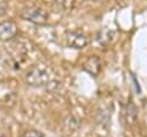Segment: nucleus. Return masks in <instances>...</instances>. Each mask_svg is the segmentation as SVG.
I'll use <instances>...</instances> for the list:
<instances>
[{"mask_svg":"<svg viewBox=\"0 0 147 137\" xmlns=\"http://www.w3.org/2000/svg\"><path fill=\"white\" fill-rule=\"evenodd\" d=\"M84 69L92 74L93 76H96L100 73L101 69V63L96 56H91L87 59V61L84 63Z\"/></svg>","mask_w":147,"mask_h":137,"instance_id":"obj_6","label":"nucleus"},{"mask_svg":"<svg viewBox=\"0 0 147 137\" xmlns=\"http://www.w3.org/2000/svg\"><path fill=\"white\" fill-rule=\"evenodd\" d=\"M20 137H45V135L36 129H29V130H24Z\"/></svg>","mask_w":147,"mask_h":137,"instance_id":"obj_7","label":"nucleus"},{"mask_svg":"<svg viewBox=\"0 0 147 137\" xmlns=\"http://www.w3.org/2000/svg\"><path fill=\"white\" fill-rule=\"evenodd\" d=\"M0 137H6V136H5V135H3V134L0 131Z\"/></svg>","mask_w":147,"mask_h":137,"instance_id":"obj_11","label":"nucleus"},{"mask_svg":"<svg viewBox=\"0 0 147 137\" xmlns=\"http://www.w3.org/2000/svg\"><path fill=\"white\" fill-rule=\"evenodd\" d=\"M25 82L28 85L33 87L47 86L49 85V75L44 68L34 66L28 70L25 75Z\"/></svg>","mask_w":147,"mask_h":137,"instance_id":"obj_1","label":"nucleus"},{"mask_svg":"<svg viewBox=\"0 0 147 137\" xmlns=\"http://www.w3.org/2000/svg\"><path fill=\"white\" fill-rule=\"evenodd\" d=\"M132 79L134 81V84H136V90H137V92H140V86H139V82H137V81H136V77H134V75H132Z\"/></svg>","mask_w":147,"mask_h":137,"instance_id":"obj_10","label":"nucleus"},{"mask_svg":"<svg viewBox=\"0 0 147 137\" xmlns=\"http://www.w3.org/2000/svg\"><path fill=\"white\" fill-rule=\"evenodd\" d=\"M65 39L68 45L76 50L84 48L88 44V38L84 33L78 31H68L65 35Z\"/></svg>","mask_w":147,"mask_h":137,"instance_id":"obj_3","label":"nucleus"},{"mask_svg":"<svg viewBox=\"0 0 147 137\" xmlns=\"http://www.w3.org/2000/svg\"><path fill=\"white\" fill-rule=\"evenodd\" d=\"M7 10V2L5 0H0V16L3 15Z\"/></svg>","mask_w":147,"mask_h":137,"instance_id":"obj_9","label":"nucleus"},{"mask_svg":"<svg viewBox=\"0 0 147 137\" xmlns=\"http://www.w3.org/2000/svg\"><path fill=\"white\" fill-rule=\"evenodd\" d=\"M21 16L37 25H44L47 22V13L40 7H28L22 10Z\"/></svg>","mask_w":147,"mask_h":137,"instance_id":"obj_2","label":"nucleus"},{"mask_svg":"<svg viewBox=\"0 0 147 137\" xmlns=\"http://www.w3.org/2000/svg\"><path fill=\"white\" fill-rule=\"evenodd\" d=\"M17 33V26L13 21L0 22V41H8Z\"/></svg>","mask_w":147,"mask_h":137,"instance_id":"obj_4","label":"nucleus"},{"mask_svg":"<svg viewBox=\"0 0 147 137\" xmlns=\"http://www.w3.org/2000/svg\"><path fill=\"white\" fill-rule=\"evenodd\" d=\"M137 115H138V109L137 106L134 105V102L132 100H130L127 102V105L124 108V116H125V121L127 124H132L136 122L137 120Z\"/></svg>","mask_w":147,"mask_h":137,"instance_id":"obj_5","label":"nucleus"},{"mask_svg":"<svg viewBox=\"0 0 147 137\" xmlns=\"http://www.w3.org/2000/svg\"><path fill=\"white\" fill-rule=\"evenodd\" d=\"M59 6H61L64 9H71L75 6L76 0H54Z\"/></svg>","mask_w":147,"mask_h":137,"instance_id":"obj_8","label":"nucleus"}]
</instances>
